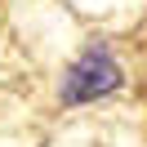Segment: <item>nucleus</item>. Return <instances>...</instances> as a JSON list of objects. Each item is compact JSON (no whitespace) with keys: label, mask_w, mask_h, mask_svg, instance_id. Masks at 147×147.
<instances>
[{"label":"nucleus","mask_w":147,"mask_h":147,"mask_svg":"<svg viewBox=\"0 0 147 147\" xmlns=\"http://www.w3.org/2000/svg\"><path fill=\"white\" fill-rule=\"evenodd\" d=\"M120 85H125L120 58L107 45H85L80 58L63 71V102L67 107H85V102H98L107 94H116Z\"/></svg>","instance_id":"nucleus-1"}]
</instances>
